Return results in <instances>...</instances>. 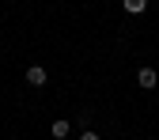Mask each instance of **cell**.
<instances>
[{"instance_id": "cell-1", "label": "cell", "mask_w": 159, "mask_h": 140, "mask_svg": "<svg viewBox=\"0 0 159 140\" xmlns=\"http://www.w3.org/2000/svg\"><path fill=\"white\" fill-rule=\"evenodd\" d=\"M27 84H30V87H46V84H49V72H46L42 65H30V68H27Z\"/></svg>"}, {"instance_id": "cell-2", "label": "cell", "mask_w": 159, "mask_h": 140, "mask_svg": "<svg viewBox=\"0 0 159 140\" xmlns=\"http://www.w3.org/2000/svg\"><path fill=\"white\" fill-rule=\"evenodd\" d=\"M136 84H140V87H144V91H152V87H155V84H159V72H155V68H148V65H144V68H140V72H136Z\"/></svg>"}, {"instance_id": "cell-5", "label": "cell", "mask_w": 159, "mask_h": 140, "mask_svg": "<svg viewBox=\"0 0 159 140\" xmlns=\"http://www.w3.org/2000/svg\"><path fill=\"white\" fill-rule=\"evenodd\" d=\"M80 140H98V133H80Z\"/></svg>"}, {"instance_id": "cell-3", "label": "cell", "mask_w": 159, "mask_h": 140, "mask_svg": "<svg viewBox=\"0 0 159 140\" xmlns=\"http://www.w3.org/2000/svg\"><path fill=\"white\" fill-rule=\"evenodd\" d=\"M68 133H72V121H53V125H49V136H53V140H65Z\"/></svg>"}, {"instance_id": "cell-4", "label": "cell", "mask_w": 159, "mask_h": 140, "mask_svg": "<svg viewBox=\"0 0 159 140\" xmlns=\"http://www.w3.org/2000/svg\"><path fill=\"white\" fill-rule=\"evenodd\" d=\"M121 8H125L129 15H144V11H148V0H121Z\"/></svg>"}]
</instances>
